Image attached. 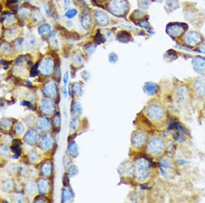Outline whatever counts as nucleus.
<instances>
[{
  "mask_svg": "<svg viewBox=\"0 0 205 203\" xmlns=\"http://www.w3.org/2000/svg\"><path fill=\"white\" fill-rule=\"evenodd\" d=\"M204 109L205 110V101H204Z\"/></svg>",
  "mask_w": 205,
  "mask_h": 203,
  "instance_id": "b1692460",
  "label": "nucleus"
},
{
  "mask_svg": "<svg viewBox=\"0 0 205 203\" xmlns=\"http://www.w3.org/2000/svg\"><path fill=\"white\" fill-rule=\"evenodd\" d=\"M0 63L2 64L3 65H4V66H8V64H9V62H5L4 60H0Z\"/></svg>",
  "mask_w": 205,
  "mask_h": 203,
  "instance_id": "412c9836",
  "label": "nucleus"
},
{
  "mask_svg": "<svg viewBox=\"0 0 205 203\" xmlns=\"http://www.w3.org/2000/svg\"><path fill=\"white\" fill-rule=\"evenodd\" d=\"M36 45V38L32 34H28L26 36V41H25V47L27 48L31 49L35 46Z\"/></svg>",
  "mask_w": 205,
  "mask_h": 203,
  "instance_id": "6e6552de",
  "label": "nucleus"
},
{
  "mask_svg": "<svg viewBox=\"0 0 205 203\" xmlns=\"http://www.w3.org/2000/svg\"><path fill=\"white\" fill-rule=\"evenodd\" d=\"M56 1H60V0H56Z\"/></svg>",
  "mask_w": 205,
  "mask_h": 203,
  "instance_id": "a878e982",
  "label": "nucleus"
},
{
  "mask_svg": "<svg viewBox=\"0 0 205 203\" xmlns=\"http://www.w3.org/2000/svg\"><path fill=\"white\" fill-rule=\"evenodd\" d=\"M44 8H45V11H46L47 15H49L50 13H51V9H50V8L49 6V5L45 4Z\"/></svg>",
  "mask_w": 205,
  "mask_h": 203,
  "instance_id": "6ab92c4d",
  "label": "nucleus"
},
{
  "mask_svg": "<svg viewBox=\"0 0 205 203\" xmlns=\"http://www.w3.org/2000/svg\"><path fill=\"white\" fill-rule=\"evenodd\" d=\"M95 48H96V46L95 45H88V46H86V47H85V49H85V51H94L95 50Z\"/></svg>",
  "mask_w": 205,
  "mask_h": 203,
  "instance_id": "dca6fc26",
  "label": "nucleus"
},
{
  "mask_svg": "<svg viewBox=\"0 0 205 203\" xmlns=\"http://www.w3.org/2000/svg\"><path fill=\"white\" fill-rule=\"evenodd\" d=\"M181 28L178 26H173L170 28L169 32L170 34H172V35L176 36L181 33Z\"/></svg>",
  "mask_w": 205,
  "mask_h": 203,
  "instance_id": "f8f14e48",
  "label": "nucleus"
},
{
  "mask_svg": "<svg viewBox=\"0 0 205 203\" xmlns=\"http://www.w3.org/2000/svg\"><path fill=\"white\" fill-rule=\"evenodd\" d=\"M24 39L23 38H18L15 41V46L18 49H21L23 47V44Z\"/></svg>",
  "mask_w": 205,
  "mask_h": 203,
  "instance_id": "ddd939ff",
  "label": "nucleus"
},
{
  "mask_svg": "<svg viewBox=\"0 0 205 203\" xmlns=\"http://www.w3.org/2000/svg\"><path fill=\"white\" fill-rule=\"evenodd\" d=\"M19 15L21 16L22 18L27 19L31 15V12L29 9L26 8H22L21 10H19Z\"/></svg>",
  "mask_w": 205,
  "mask_h": 203,
  "instance_id": "9b49d317",
  "label": "nucleus"
},
{
  "mask_svg": "<svg viewBox=\"0 0 205 203\" xmlns=\"http://www.w3.org/2000/svg\"><path fill=\"white\" fill-rule=\"evenodd\" d=\"M18 32V30L15 27H12L8 28L5 33V35L8 38H13L16 36V34Z\"/></svg>",
  "mask_w": 205,
  "mask_h": 203,
  "instance_id": "1a4fd4ad",
  "label": "nucleus"
},
{
  "mask_svg": "<svg viewBox=\"0 0 205 203\" xmlns=\"http://www.w3.org/2000/svg\"><path fill=\"white\" fill-rule=\"evenodd\" d=\"M78 11L75 8H71V9L68 10L64 14V16L66 18L68 19H72L75 17L77 15Z\"/></svg>",
  "mask_w": 205,
  "mask_h": 203,
  "instance_id": "9d476101",
  "label": "nucleus"
},
{
  "mask_svg": "<svg viewBox=\"0 0 205 203\" xmlns=\"http://www.w3.org/2000/svg\"><path fill=\"white\" fill-rule=\"evenodd\" d=\"M67 25L68 27H72L73 24L71 21H67Z\"/></svg>",
  "mask_w": 205,
  "mask_h": 203,
  "instance_id": "5701e85b",
  "label": "nucleus"
},
{
  "mask_svg": "<svg viewBox=\"0 0 205 203\" xmlns=\"http://www.w3.org/2000/svg\"><path fill=\"white\" fill-rule=\"evenodd\" d=\"M131 39V35L127 32V31H120V32L117 35V40L122 43H127L129 42Z\"/></svg>",
  "mask_w": 205,
  "mask_h": 203,
  "instance_id": "0eeeda50",
  "label": "nucleus"
},
{
  "mask_svg": "<svg viewBox=\"0 0 205 203\" xmlns=\"http://www.w3.org/2000/svg\"><path fill=\"white\" fill-rule=\"evenodd\" d=\"M117 56L115 53H111L110 55V62H115L117 60Z\"/></svg>",
  "mask_w": 205,
  "mask_h": 203,
  "instance_id": "f3484780",
  "label": "nucleus"
},
{
  "mask_svg": "<svg viewBox=\"0 0 205 203\" xmlns=\"http://www.w3.org/2000/svg\"><path fill=\"white\" fill-rule=\"evenodd\" d=\"M189 91L197 98L205 100V76L193 79L190 83Z\"/></svg>",
  "mask_w": 205,
  "mask_h": 203,
  "instance_id": "f257e3e1",
  "label": "nucleus"
},
{
  "mask_svg": "<svg viewBox=\"0 0 205 203\" xmlns=\"http://www.w3.org/2000/svg\"><path fill=\"white\" fill-rule=\"evenodd\" d=\"M81 25L84 30H89L92 25V18L90 15H85L82 16L81 19Z\"/></svg>",
  "mask_w": 205,
  "mask_h": 203,
  "instance_id": "39448f33",
  "label": "nucleus"
},
{
  "mask_svg": "<svg viewBox=\"0 0 205 203\" xmlns=\"http://www.w3.org/2000/svg\"><path fill=\"white\" fill-rule=\"evenodd\" d=\"M95 41H96V42H98V43H101V42H104L105 39L104 38V36L102 35L101 34H98L97 35H96V38H95Z\"/></svg>",
  "mask_w": 205,
  "mask_h": 203,
  "instance_id": "4468645a",
  "label": "nucleus"
},
{
  "mask_svg": "<svg viewBox=\"0 0 205 203\" xmlns=\"http://www.w3.org/2000/svg\"><path fill=\"white\" fill-rule=\"evenodd\" d=\"M139 6L143 8H147L149 6V2L146 1V0H144V1L140 2V4H139Z\"/></svg>",
  "mask_w": 205,
  "mask_h": 203,
  "instance_id": "2eb2a0df",
  "label": "nucleus"
},
{
  "mask_svg": "<svg viewBox=\"0 0 205 203\" xmlns=\"http://www.w3.org/2000/svg\"><path fill=\"white\" fill-rule=\"evenodd\" d=\"M122 27H125L128 28V29H131V30H135V28H133L132 26H131V25H122Z\"/></svg>",
  "mask_w": 205,
  "mask_h": 203,
  "instance_id": "4be33fe9",
  "label": "nucleus"
},
{
  "mask_svg": "<svg viewBox=\"0 0 205 203\" xmlns=\"http://www.w3.org/2000/svg\"><path fill=\"white\" fill-rule=\"evenodd\" d=\"M95 18L96 23L100 26H107L109 24V17L106 13L102 12V11H96L95 13Z\"/></svg>",
  "mask_w": 205,
  "mask_h": 203,
  "instance_id": "7ed1b4c3",
  "label": "nucleus"
},
{
  "mask_svg": "<svg viewBox=\"0 0 205 203\" xmlns=\"http://www.w3.org/2000/svg\"><path fill=\"white\" fill-rule=\"evenodd\" d=\"M2 49L4 51H10V47L9 46V45H8V43H4L2 46Z\"/></svg>",
  "mask_w": 205,
  "mask_h": 203,
  "instance_id": "a211bd4d",
  "label": "nucleus"
},
{
  "mask_svg": "<svg viewBox=\"0 0 205 203\" xmlns=\"http://www.w3.org/2000/svg\"><path fill=\"white\" fill-rule=\"evenodd\" d=\"M64 4L67 7L69 6L70 4V0H64Z\"/></svg>",
  "mask_w": 205,
  "mask_h": 203,
  "instance_id": "aec40b11",
  "label": "nucleus"
},
{
  "mask_svg": "<svg viewBox=\"0 0 205 203\" xmlns=\"http://www.w3.org/2000/svg\"><path fill=\"white\" fill-rule=\"evenodd\" d=\"M108 9L115 16H122L128 9V3L126 0H111L108 4Z\"/></svg>",
  "mask_w": 205,
  "mask_h": 203,
  "instance_id": "f03ea898",
  "label": "nucleus"
},
{
  "mask_svg": "<svg viewBox=\"0 0 205 203\" xmlns=\"http://www.w3.org/2000/svg\"><path fill=\"white\" fill-rule=\"evenodd\" d=\"M193 67L198 73H205V60L201 58H196L193 60Z\"/></svg>",
  "mask_w": 205,
  "mask_h": 203,
  "instance_id": "20e7f679",
  "label": "nucleus"
},
{
  "mask_svg": "<svg viewBox=\"0 0 205 203\" xmlns=\"http://www.w3.org/2000/svg\"><path fill=\"white\" fill-rule=\"evenodd\" d=\"M51 31V26L48 24H43L40 25L38 28V33L39 35L45 36L46 34H50Z\"/></svg>",
  "mask_w": 205,
  "mask_h": 203,
  "instance_id": "423d86ee",
  "label": "nucleus"
},
{
  "mask_svg": "<svg viewBox=\"0 0 205 203\" xmlns=\"http://www.w3.org/2000/svg\"><path fill=\"white\" fill-rule=\"evenodd\" d=\"M99 1H105V0H99Z\"/></svg>",
  "mask_w": 205,
  "mask_h": 203,
  "instance_id": "393cba45",
  "label": "nucleus"
}]
</instances>
